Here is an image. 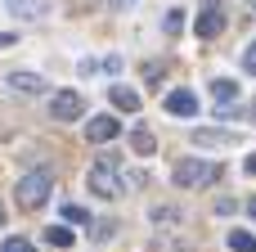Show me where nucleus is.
<instances>
[{
  "mask_svg": "<svg viewBox=\"0 0 256 252\" xmlns=\"http://www.w3.org/2000/svg\"><path fill=\"white\" fill-rule=\"evenodd\" d=\"M166 113L171 117H194L198 113V95L194 90H171L166 95Z\"/></svg>",
  "mask_w": 256,
  "mask_h": 252,
  "instance_id": "0eeeda50",
  "label": "nucleus"
},
{
  "mask_svg": "<svg viewBox=\"0 0 256 252\" xmlns=\"http://www.w3.org/2000/svg\"><path fill=\"white\" fill-rule=\"evenodd\" d=\"M212 180H220V167L216 162H198V158H180L176 171H171V185H180V189H207Z\"/></svg>",
  "mask_w": 256,
  "mask_h": 252,
  "instance_id": "f257e3e1",
  "label": "nucleus"
},
{
  "mask_svg": "<svg viewBox=\"0 0 256 252\" xmlns=\"http://www.w3.org/2000/svg\"><path fill=\"white\" fill-rule=\"evenodd\" d=\"M194 144L225 149V144H238V135H234V131H212V126H198V131H194Z\"/></svg>",
  "mask_w": 256,
  "mask_h": 252,
  "instance_id": "1a4fd4ad",
  "label": "nucleus"
},
{
  "mask_svg": "<svg viewBox=\"0 0 256 252\" xmlns=\"http://www.w3.org/2000/svg\"><path fill=\"white\" fill-rule=\"evenodd\" d=\"M162 77H166V63H144V81H148V90H158Z\"/></svg>",
  "mask_w": 256,
  "mask_h": 252,
  "instance_id": "f3484780",
  "label": "nucleus"
},
{
  "mask_svg": "<svg viewBox=\"0 0 256 252\" xmlns=\"http://www.w3.org/2000/svg\"><path fill=\"white\" fill-rule=\"evenodd\" d=\"M243 167H248V176H256V153H248V162H243Z\"/></svg>",
  "mask_w": 256,
  "mask_h": 252,
  "instance_id": "5701e85b",
  "label": "nucleus"
},
{
  "mask_svg": "<svg viewBox=\"0 0 256 252\" xmlns=\"http://www.w3.org/2000/svg\"><path fill=\"white\" fill-rule=\"evenodd\" d=\"M50 189H54V176H50V171H27V176L14 185V198H18L22 212H36V207L50 198Z\"/></svg>",
  "mask_w": 256,
  "mask_h": 252,
  "instance_id": "f03ea898",
  "label": "nucleus"
},
{
  "mask_svg": "<svg viewBox=\"0 0 256 252\" xmlns=\"http://www.w3.org/2000/svg\"><path fill=\"white\" fill-rule=\"evenodd\" d=\"M230 248L234 252H256V234H248V230H230Z\"/></svg>",
  "mask_w": 256,
  "mask_h": 252,
  "instance_id": "4468645a",
  "label": "nucleus"
},
{
  "mask_svg": "<svg viewBox=\"0 0 256 252\" xmlns=\"http://www.w3.org/2000/svg\"><path fill=\"white\" fill-rule=\"evenodd\" d=\"M9 9L22 18H45V5H32V0H9Z\"/></svg>",
  "mask_w": 256,
  "mask_h": 252,
  "instance_id": "dca6fc26",
  "label": "nucleus"
},
{
  "mask_svg": "<svg viewBox=\"0 0 256 252\" xmlns=\"http://www.w3.org/2000/svg\"><path fill=\"white\" fill-rule=\"evenodd\" d=\"M252 113H256V104H252Z\"/></svg>",
  "mask_w": 256,
  "mask_h": 252,
  "instance_id": "c85d7f7f",
  "label": "nucleus"
},
{
  "mask_svg": "<svg viewBox=\"0 0 256 252\" xmlns=\"http://www.w3.org/2000/svg\"><path fill=\"white\" fill-rule=\"evenodd\" d=\"M4 81H9V90H18V95H45V90H50V81H45L40 72H27V68L9 72Z\"/></svg>",
  "mask_w": 256,
  "mask_h": 252,
  "instance_id": "423d86ee",
  "label": "nucleus"
},
{
  "mask_svg": "<svg viewBox=\"0 0 256 252\" xmlns=\"http://www.w3.org/2000/svg\"><path fill=\"white\" fill-rule=\"evenodd\" d=\"M117 135H122V122H117L112 113L86 122V140H90V144H108V140H117Z\"/></svg>",
  "mask_w": 256,
  "mask_h": 252,
  "instance_id": "39448f33",
  "label": "nucleus"
},
{
  "mask_svg": "<svg viewBox=\"0 0 256 252\" xmlns=\"http://www.w3.org/2000/svg\"><path fill=\"white\" fill-rule=\"evenodd\" d=\"M252 9H256V0H252Z\"/></svg>",
  "mask_w": 256,
  "mask_h": 252,
  "instance_id": "c756f323",
  "label": "nucleus"
},
{
  "mask_svg": "<svg viewBox=\"0 0 256 252\" xmlns=\"http://www.w3.org/2000/svg\"><path fill=\"white\" fill-rule=\"evenodd\" d=\"M14 41H18V36H9V32H0V50H4V45H14Z\"/></svg>",
  "mask_w": 256,
  "mask_h": 252,
  "instance_id": "b1692460",
  "label": "nucleus"
},
{
  "mask_svg": "<svg viewBox=\"0 0 256 252\" xmlns=\"http://www.w3.org/2000/svg\"><path fill=\"white\" fill-rule=\"evenodd\" d=\"M72 5H90V0H72Z\"/></svg>",
  "mask_w": 256,
  "mask_h": 252,
  "instance_id": "bb28decb",
  "label": "nucleus"
},
{
  "mask_svg": "<svg viewBox=\"0 0 256 252\" xmlns=\"http://www.w3.org/2000/svg\"><path fill=\"white\" fill-rule=\"evenodd\" d=\"M243 68H248V72H252V77H256V41H252V45H248V50H243Z\"/></svg>",
  "mask_w": 256,
  "mask_h": 252,
  "instance_id": "aec40b11",
  "label": "nucleus"
},
{
  "mask_svg": "<svg viewBox=\"0 0 256 252\" xmlns=\"http://www.w3.org/2000/svg\"><path fill=\"white\" fill-rule=\"evenodd\" d=\"M81 113H86V99H81L76 90H58V95L50 99V117H54V122H76Z\"/></svg>",
  "mask_w": 256,
  "mask_h": 252,
  "instance_id": "20e7f679",
  "label": "nucleus"
},
{
  "mask_svg": "<svg viewBox=\"0 0 256 252\" xmlns=\"http://www.w3.org/2000/svg\"><path fill=\"white\" fill-rule=\"evenodd\" d=\"M117 5H122V9H126V5H130V0H117Z\"/></svg>",
  "mask_w": 256,
  "mask_h": 252,
  "instance_id": "a878e982",
  "label": "nucleus"
},
{
  "mask_svg": "<svg viewBox=\"0 0 256 252\" xmlns=\"http://www.w3.org/2000/svg\"><path fill=\"white\" fill-rule=\"evenodd\" d=\"M176 216H180L176 207H158V212H153V221H158V225H176Z\"/></svg>",
  "mask_w": 256,
  "mask_h": 252,
  "instance_id": "a211bd4d",
  "label": "nucleus"
},
{
  "mask_svg": "<svg viewBox=\"0 0 256 252\" xmlns=\"http://www.w3.org/2000/svg\"><path fill=\"white\" fill-rule=\"evenodd\" d=\"M0 252H32V243H27V239H4Z\"/></svg>",
  "mask_w": 256,
  "mask_h": 252,
  "instance_id": "6ab92c4d",
  "label": "nucleus"
},
{
  "mask_svg": "<svg viewBox=\"0 0 256 252\" xmlns=\"http://www.w3.org/2000/svg\"><path fill=\"white\" fill-rule=\"evenodd\" d=\"M212 99H216V104H234V99H238V81L216 77V81H212Z\"/></svg>",
  "mask_w": 256,
  "mask_h": 252,
  "instance_id": "f8f14e48",
  "label": "nucleus"
},
{
  "mask_svg": "<svg viewBox=\"0 0 256 252\" xmlns=\"http://www.w3.org/2000/svg\"><path fill=\"white\" fill-rule=\"evenodd\" d=\"M0 225H4V207H0Z\"/></svg>",
  "mask_w": 256,
  "mask_h": 252,
  "instance_id": "cd10ccee",
  "label": "nucleus"
},
{
  "mask_svg": "<svg viewBox=\"0 0 256 252\" xmlns=\"http://www.w3.org/2000/svg\"><path fill=\"white\" fill-rule=\"evenodd\" d=\"M248 212H252V216H256V198H252V203H248Z\"/></svg>",
  "mask_w": 256,
  "mask_h": 252,
  "instance_id": "393cba45",
  "label": "nucleus"
},
{
  "mask_svg": "<svg viewBox=\"0 0 256 252\" xmlns=\"http://www.w3.org/2000/svg\"><path fill=\"white\" fill-rule=\"evenodd\" d=\"M45 243H54V248H72L76 234H72L68 225H50V230H45Z\"/></svg>",
  "mask_w": 256,
  "mask_h": 252,
  "instance_id": "ddd939ff",
  "label": "nucleus"
},
{
  "mask_svg": "<svg viewBox=\"0 0 256 252\" xmlns=\"http://www.w3.org/2000/svg\"><path fill=\"white\" fill-rule=\"evenodd\" d=\"M180 27H184V14L171 9V14H166V32H180Z\"/></svg>",
  "mask_w": 256,
  "mask_h": 252,
  "instance_id": "412c9836",
  "label": "nucleus"
},
{
  "mask_svg": "<svg viewBox=\"0 0 256 252\" xmlns=\"http://www.w3.org/2000/svg\"><path fill=\"white\" fill-rule=\"evenodd\" d=\"M220 27H225V14H220V5H207V9L198 14V27H194V32H198L202 41H212Z\"/></svg>",
  "mask_w": 256,
  "mask_h": 252,
  "instance_id": "6e6552de",
  "label": "nucleus"
},
{
  "mask_svg": "<svg viewBox=\"0 0 256 252\" xmlns=\"http://www.w3.org/2000/svg\"><path fill=\"white\" fill-rule=\"evenodd\" d=\"M130 149H135V153H144V158H153V153H158L153 131H148V126H135V131H130Z\"/></svg>",
  "mask_w": 256,
  "mask_h": 252,
  "instance_id": "9b49d317",
  "label": "nucleus"
},
{
  "mask_svg": "<svg viewBox=\"0 0 256 252\" xmlns=\"http://www.w3.org/2000/svg\"><path fill=\"white\" fill-rule=\"evenodd\" d=\"M63 221H68V225H90V212L76 207V203H63Z\"/></svg>",
  "mask_w": 256,
  "mask_h": 252,
  "instance_id": "2eb2a0df",
  "label": "nucleus"
},
{
  "mask_svg": "<svg viewBox=\"0 0 256 252\" xmlns=\"http://www.w3.org/2000/svg\"><path fill=\"white\" fill-rule=\"evenodd\" d=\"M112 230H117V225H112V221H94V239H108V234H112Z\"/></svg>",
  "mask_w": 256,
  "mask_h": 252,
  "instance_id": "4be33fe9",
  "label": "nucleus"
},
{
  "mask_svg": "<svg viewBox=\"0 0 256 252\" xmlns=\"http://www.w3.org/2000/svg\"><path fill=\"white\" fill-rule=\"evenodd\" d=\"M90 189L99 194V198H122V180H117V158L112 153H104L94 167H90Z\"/></svg>",
  "mask_w": 256,
  "mask_h": 252,
  "instance_id": "7ed1b4c3",
  "label": "nucleus"
},
{
  "mask_svg": "<svg viewBox=\"0 0 256 252\" xmlns=\"http://www.w3.org/2000/svg\"><path fill=\"white\" fill-rule=\"evenodd\" d=\"M108 99H112L122 113H140V95H135L130 86H112V90H108Z\"/></svg>",
  "mask_w": 256,
  "mask_h": 252,
  "instance_id": "9d476101",
  "label": "nucleus"
}]
</instances>
